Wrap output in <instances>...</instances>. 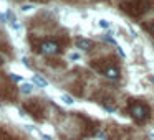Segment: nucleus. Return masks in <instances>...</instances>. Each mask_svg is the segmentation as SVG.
<instances>
[{
  "mask_svg": "<svg viewBox=\"0 0 154 140\" xmlns=\"http://www.w3.org/2000/svg\"><path fill=\"white\" fill-rule=\"evenodd\" d=\"M70 60H80V54H78V53H71L70 54Z\"/></svg>",
  "mask_w": 154,
  "mask_h": 140,
  "instance_id": "2eb2a0df",
  "label": "nucleus"
},
{
  "mask_svg": "<svg viewBox=\"0 0 154 140\" xmlns=\"http://www.w3.org/2000/svg\"><path fill=\"white\" fill-rule=\"evenodd\" d=\"M35 2H48V0H35Z\"/></svg>",
  "mask_w": 154,
  "mask_h": 140,
  "instance_id": "6ab92c4d",
  "label": "nucleus"
},
{
  "mask_svg": "<svg viewBox=\"0 0 154 140\" xmlns=\"http://www.w3.org/2000/svg\"><path fill=\"white\" fill-rule=\"evenodd\" d=\"M33 83L37 84V86H40V87H47V86H48L47 79H43L42 76H35V77H33Z\"/></svg>",
  "mask_w": 154,
  "mask_h": 140,
  "instance_id": "6e6552de",
  "label": "nucleus"
},
{
  "mask_svg": "<svg viewBox=\"0 0 154 140\" xmlns=\"http://www.w3.org/2000/svg\"><path fill=\"white\" fill-rule=\"evenodd\" d=\"M100 25H101L103 28H108V27H109V23H108L106 20H100Z\"/></svg>",
  "mask_w": 154,
  "mask_h": 140,
  "instance_id": "4468645a",
  "label": "nucleus"
},
{
  "mask_svg": "<svg viewBox=\"0 0 154 140\" xmlns=\"http://www.w3.org/2000/svg\"><path fill=\"white\" fill-rule=\"evenodd\" d=\"M76 46L80 48V50H83V51H88V50H91L93 48V41L91 40H86V38H76Z\"/></svg>",
  "mask_w": 154,
  "mask_h": 140,
  "instance_id": "423d86ee",
  "label": "nucleus"
},
{
  "mask_svg": "<svg viewBox=\"0 0 154 140\" xmlns=\"http://www.w3.org/2000/svg\"><path fill=\"white\" fill-rule=\"evenodd\" d=\"M2 64H4V61H2V58H0V66H2Z\"/></svg>",
  "mask_w": 154,
  "mask_h": 140,
  "instance_id": "aec40b11",
  "label": "nucleus"
},
{
  "mask_svg": "<svg viewBox=\"0 0 154 140\" xmlns=\"http://www.w3.org/2000/svg\"><path fill=\"white\" fill-rule=\"evenodd\" d=\"M10 77H12V79H14V81H20V77H18V76H14V74H12Z\"/></svg>",
  "mask_w": 154,
  "mask_h": 140,
  "instance_id": "a211bd4d",
  "label": "nucleus"
},
{
  "mask_svg": "<svg viewBox=\"0 0 154 140\" xmlns=\"http://www.w3.org/2000/svg\"><path fill=\"white\" fill-rule=\"evenodd\" d=\"M103 38H104V40H106V41H108V43H111V45H114V46H116V48H118V46H119V45H118V43H116V40H114V38H111V36H108V35H104V36H103Z\"/></svg>",
  "mask_w": 154,
  "mask_h": 140,
  "instance_id": "9d476101",
  "label": "nucleus"
},
{
  "mask_svg": "<svg viewBox=\"0 0 154 140\" xmlns=\"http://www.w3.org/2000/svg\"><path fill=\"white\" fill-rule=\"evenodd\" d=\"M0 20H2V22H7V13H2V15H0Z\"/></svg>",
  "mask_w": 154,
  "mask_h": 140,
  "instance_id": "dca6fc26",
  "label": "nucleus"
},
{
  "mask_svg": "<svg viewBox=\"0 0 154 140\" xmlns=\"http://www.w3.org/2000/svg\"><path fill=\"white\" fill-rule=\"evenodd\" d=\"M58 51H60V46H58L57 41H43V43L40 45V53L43 54H57Z\"/></svg>",
  "mask_w": 154,
  "mask_h": 140,
  "instance_id": "20e7f679",
  "label": "nucleus"
},
{
  "mask_svg": "<svg viewBox=\"0 0 154 140\" xmlns=\"http://www.w3.org/2000/svg\"><path fill=\"white\" fill-rule=\"evenodd\" d=\"M129 114L133 115V119H136V120H139V122H143V120H146L147 115H149V109H147V106H144V104L136 102V104H131Z\"/></svg>",
  "mask_w": 154,
  "mask_h": 140,
  "instance_id": "f03ea898",
  "label": "nucleus"
},
{
  "mask_svg": "<svg viewBox=\"0 0 154 140\" xmlns=\"http://www.w3.org/2000/svg\"><path fill=\"white\" fill-rule=\"evenodd\" d=\"M103 74L106 77H109V79H118V77H119V69H118L116 66H108L106 69L103 71Z\"/></svg>",
  "mask_w": 154,
  "mask_h": 140,
  "instance_id": "0eeeda50",
  "label": "nucleus"
},
{
  "mask_svg": "<svg viewBox=\"0 0 154 140\" xmlns=\"http://www.w3.org/2000/svg\"><path fill=\"white\" fill-rule=\"evenodd\" d=\"M61 101H63L65 104H73V102H75V101L71 99L70 96H61Z\"/></svg>",
  "mask_w": 154,
  "mask_h": 140,
  "instance_id": "f8f14e48",
  "label": "nucleus"
},
{
  "mask_svg": "<svg viewBox=\"0 0 154 140\" xmlns=\"http://www.w3.org/2000/svg\"><path fill=\"white\" fill-rule=\"evenodd\" d=\"M146 28L151 31V35H154V20H151V22H149V25H146Z\"/></svg>",
  "mask_w": 154,
  "mask_h": 140,
  "instance_id": "ddd939ff",
  "label": "nucleus"
},
{
  "mask_svg": "<svg viewBox=\"0 0 154 140\" xmlns=\"http://www.w3.org/2000/svg\"><path fill=\"white\" fill-rule=\"evenodd\" d=\"M154 5V0H123L119 4L121 10L126 12L131 17H141L147 10H151Z\"/></svg>",
  "mask_w": 154,
  "mask_h": 140,
  "instance_id": "f257e3e1",
  "label": "nucleus"
},
{
  "mask_svg": "<svg viewBox=\"0 0 154 140\" xmlns=\"http://www.w3.org/2000/svg\"><path fill=\"white\" fill-rule=\"evenodd\" d=\"M0 140H12V137L8 135L7 132H4V130H0Z\"/></svg>",
  "mask_w": 154,
  "mask_h": 140,
  "instance_id": "9b49d317",
  "label": "nucleus"
},
{
  "mask_svg": "<svg viewBox=\"0 0 154 140\" xmlns=\"http://www.w3.org/2000/svg\"><path fill=\"white\" fill-rule=\"evenodd\" d=\"M20 91H22L23 94H30L32 91H33V86H32V84H28V83H25V84H22Z\"/></svg>",
  "mask_w": 154,
  "mask_h": 140,
  "instance_id": "1a4fd4ad",
  "label": "nucleus"
},
{
  "mask_svg": "<svg viewBox=\"0 0 154 140\" xmlns=\"http://www.w3.org/2000/svg\"><path fill=\"white\" fill-rule=\"evenodd\" d=\"M15 96H17L15 86H10V84H2L0 86V97L4 101H14Z\"/></svg>",
  "mask_w": 154,
  "mask_h": 140,
  "instance_id": "7ed1b4c3",
  "label": "nucleus"
},
{
  "mask_svg": "<svg viewBox=\"0 0 154 140\" xmlns=\"http://www.w3.org/2000/svg\"><path fill=\"white\" fill-rule=\"evenodd\" d=\"M25 109H27L33 117L42 115V104L38 99H32V101H28V102H25Z\"/></svg>",
  "mask_w": 154,
  "mask_h": 140,
  "instance_id": "39448f33",
  "label": "nucleus"
},
{
  "mask_svg": "<svg viewBox=\"0 0 154 140\" xmlns=\"http://www.w3.org/2000/svg\"><path fill=\"white\" fill-rule=\"evenodd\" d=\"M22 10H25V12H27V10H32V5H23V7H22Z\"/></svg>",
  "mask_w": 154,
  "mask_h": 140,
  "instance_id": "f3484780",
  "label": "nucleus"
}]
</instances>
